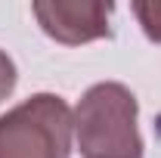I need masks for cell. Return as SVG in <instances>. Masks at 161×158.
I'll return each mask as SVG.
<instances>
[{
	"label": "cell",
	"instance_id": "cell-1",
	"mask_svg": "<svg viewBox=\"0 0 161 158\" xmlns=\"http://www.w3.org/2000/svg\"><path fill=\"white\" fill-rule=\"evenodd\" d=\"M136 96L118 84H93L71 115L78 149L84 158H142V137L136 127Z\"/></svg>",
	"mask_w": 161,
	"mask_h": 158
},
{
	"label": "cell",
	"instance_id": "cell-2",
	"mask_svg": "<svg viewBox=\"0 0 161 158\" xmlns=\"http://www.w3.org/2000/svg\"><path fill=\"white\" fill-rule=\"evenodd\" d=\"M71 112L56 93H34L0 115V158H68Z\"/></svg>",
	"mask_w": 161,
	"mask_h": 158
},
{
	"label": "cell",
	"instance_id": "cell-3",
	"mask_svg": "<svg viewBox=\"0 0 161 158\" xmlns=\"http://www.w3.org/2000/svg\"><path fill=\"white\" fill-rule=\"evenodd\" d=\"M112 3L102 0H40L34 3V16L40 28L59 43H87L96 37H108Z\"/></svg>",
	"mask_w": 161,
	"mask_h": 158
},
{
	"label": "cell",
	"instance_id": "cell-4",
	"mask_svg": "<svg viewBox=\"0 0 161 158\" xmlns=\"http://www.w3.org/2000/svg\"><path fill=\"white\" fill-rule=\"evenodd\" d=\"M133 13L140 19L146 37L161 43V0H140V3H133Z\"/></svg>",
	"mask_w": 161,
	"mask_h": 158
},
{
	"label": "cell",
	"instance_id": "cell-5",
	"mask_svg": "<svg viewBox=\"0 0 161 158\" xmlns=\"http://www.w3.org/2000/svg\"><path fill=\"white\" fill-rule=\"evenodd\" d=\"M16 81H19V75H16V62L0 50V102L16 90Z\"/></svg>",
	"mask_w": 161,
	"mask_h": 158
}]
</instances>
